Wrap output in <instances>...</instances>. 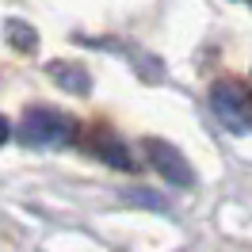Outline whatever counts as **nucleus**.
Returning a JSON list of instances; mask_svg holds the SVG:
<instances>
[{
  "label": "nucleus",
  "instance_id": "20e7f679",
  "mask_svg": "<svg viewBox=\"0 0 252 252\" xmlns=\"http://www.w3.org/2000/svg\"><path fill=\"white\" fill-rule=\"evenodd\" d=\"M92 149H95V157L103 160V164L119 168V172H130V168H134V157H130V149H126L119 138H107V134H99V142H95Z\"/></svg>",
  "mask_w": 252,
  "mask_h": 252
},
{
  "label": "nucleus",
  "instance_id": "423d86ee",
  "mask_svg": "<svg viewBox=\"0 0 252 252\" xmlns=\"http://www.w3.org/2000/svg\"><path fill=\"white\" fill-rule=\"evenodd\" d=\"M4 34L16 42V50H23V54H31L34 46H38V34L27 27V23H19V19H8V27H4Z\"/></svg>",
  "mask_w": 252,
  "mask_h": 252
},
{
  "label": "nucleus",
  "instance_id": "7ed1b4c3",
  "mask_svg": "<svg viewBox=\"0 0 252 252\" xmlns=\"http://www.w3.org/2000/svg\"><path fill=\"white\" fill-rule=\"evenodd\" d=\"M145 149V157H149V164L157 168L168 184H176V188H191L195 184V172H191V164L188 157L176 149L172 142H160V138H149V142L142 145Z\"/></svg>",
  "mask_w": 252,
  "mask_h": 252
},
{
  "label": "nucleus",
  "instance_id": "f03ea898",
  "mask_svg": "<svg viewBox=\"0 0 252 252\" xmlns=\"http://www.w3.org/2000/svg\"><path fill=\"white\" fill-rule=\"evenodd\" d=\"M210 107L218 115V123L233 134H252V88L241 80H218L210 88Z\"/></svg>",
  "mask_w": 252,
  "mask_h": 252
},
{
  "label": "nucleus",
  "instance_id": "0eeeda50",
  "mask_svg": "<svg viewBox=\"0 0 252 252\" xmlns=\"http://www.w3.org/2000/svg\"><path fill=\"white\" fill-rule=\"evenodd\" d=\"M8 138H12V126H8V119H4V115H0V145L8 142Z\"/></svg>",
  "mask_w": 252,
  "mask_h": 252
},
{
  "label": "nucleus",
  "instance_id": "f257e3e1",
  "mask_svg": "<svg viewBox=\"0 0 252 252\" xmlns=\"http://www.w3.org/2000/svg\"><path fill=\"white\" fill-rule=\"evenodd\" d=\"M77 134V123L54 107H31L19 123V142L31 149H54V145H69Z\"/></svg>",
  "mask_w": 252,
  "mask_h": 252
},
{
  "label": "nucleus",
  "instance_id": "39448f33",
  "mask_svg": "<svg viewBox=\"0 0 252 252\" xmlns=\"http://www.w3.org/2000/svg\"><path fill=\"white\" fill-rule=\"evenodd\" d=\"M50 73H58V84H62V88H73L77 95H84L92 88L88 77H84V69H77V65H50Z\"/></svg>",
  "mask_w": 252,
  "mask_h": 252
}]
</instances>
